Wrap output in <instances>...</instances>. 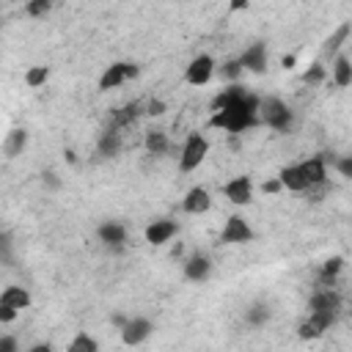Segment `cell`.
Returning a JSON list of instances; mask_svg holds the SVG:
<instances>
[{
    "label": "cell",
    "mask_w": 352,
    "mask_h": 352,
    "mask_svg": "<svg viewBox=\"0 0 352 352\" xmlns=\"http://www.w3.org/2000/svg\"><path fill=\"white\" fill-rule=\"evenodd\" d=\"M209 206H212V198H209V192H206L204 187L187 190V195H184V201H182V209L190 212V214H201V212H206Z\"/></svg>",
    "instance_id": "12"
},
{
    "label": "cell",
    "mask_w": 352,
    "mask_h": 352,
    "mask_svg": "<svg viewBox=\"0 0 352 352\" xmlns=\"http://www.w3.org/2000/svg\"><path fill=\"white\" fill-rule=\"evenodd\" d=\"M349 36V25H341L330 38H327V44H324V55H336L338 52V47H341V41Z\"/></svg>",
    "instance_id": "23"
},
{
    "label": "cell",
    "mask_w": 352,
    "mask_h": 352,
    "mask_svg": "<svg viewBox=\"0 0 352 352\" xmlns=\"http://www.w3.org/2000/svg\"><path fill=\"white\" fill-rule=\"evenodd\" d=\"M206 154H209V140H206L204 135L192 132V135L184 140V146H182L179 168H182V170H195V168L206 160Z\"/></svg>",
    "instance_id": "3"
},
{
    "label": "cell",
    "mask_w": 352,
    "mask_h": 352,
    "mask_svg": "<svg viewBox=\"0 0 352 352\" xmlns=\"http://www.w3.org/2000/svg\"><path fill=\"white\" fill-rule=\"evenodd\" d=\"M25 140H28V135H25L22 129L11 132V138L6 140V157H16V154L25 148Z\"/></svg>",
    "instance_id": "22"
},
{
    "label": "cell",
    "mask_w": 352,
    "mask_h": 352,
    "mask_svg": "<svg viewBox=\"0 0 352 352\" xmlns=\"http://www.w3.org/2000/svg\"><path fill=\"white\" fill-rule=\"evenodd\" d=\"M52 0H28V14L30 16H44L50 11Z\"/></svg>",
    "instance_id": "27"
},
{
    "label": "cell",
    "mask_w": 352,
    "mask_h": 352,
    "mask_svg": "<svg viewBox=\"0 0 352 352\" xmlns=\"http://www.w3.org/2000/svg\"><path fill=\"white\" fill-rule=\"evenodd\" d=\"M302 80H305L308 85H316V82H322V80H324V66H322V63H314V66H311V69L302 74Z\"/></svg>",
    "instance_id": "26"
},
{
    "label": "cell",
    "mask_w": 352,
    "mask_h": 352,
    "mask_svg": "<svg viewBox=\"0 0 352 352\" xmlns=\"http://www.w3.org/2000/svg\"><path fill=\"white\" fill-rule=\"evenodd\" d=\"M333 82L341 85V88L352 82V63H349L344 55H338V58L333 60Z\"/></svg>",
    "instance_id": "18"
},
{
    "label": "cell",
    "mask_w": 352,
    "mask_h": 352,
    "mask_svg": "<svg viewBox=\"0 0 352 352\" xmlns=\"http://www.w3.org/2000/svg\"><path fill=\"white\" fill-rule=\"evenodd\" d=\"M220 239H223L226 245H245V242H250V239H253V228L248 226V220H245V217L231 214V217L226 220V226H223Z\"/></svg>",
    "instance_id": "6"
},
{
    "label": "cell",
    "mask_w": 352,
    "mask_h": 352,
    "mask_svg": "<svg viewBox=\"0 0 352 352\" xmlns=\"http://www.w3.org/2000/svg\"><path fill=\"white\" fill-rule=\"evenodd\" d=\"M258 118L267 124V126H272V129H289V124H292V113H289V107L280 102V99H275V96H267L261 104H258Z\"/></svg>",
    "instance_id": "4"
},
{
    "label": "cell",
    "mask_w": 352,
    "mask_h": 352,
    "mask_svg": "<svg viewBox=\"0 0 352 352\" xmlns=\"http://www.w3.org/2000/svg\"><path fill=\"white\" fill-rule=\"evenodd\" d=\"M223 192H226V198L231 201V204H250V198H253V184H250V179L248 176H236V179H231L226 187H223Z\"/></svg>",
    "instance_id": "11"
},
{
    "label": "cell",
    "mask_w": 352,
    "mask_h": 352,
    "mask_svg": "<svg viewBox=\"0 0 352 352\" xmlns=\"http://www.w3.org/2000/svg\"><path fill=\"white\" fill-rule=\"evenodd\" d=\"M135 74H138V66H132V63H113V66H107L104 74L99 77V88H102V91L118 88V85H124L126 80H132Z\"/></svg>",
    "instance_id": "8"
},
{
    "label": "cell",
    "mask_w": 352,
    "mask_h": 352,
    "mask_svg": "<svg viewBox=\"0 0 352 352\" xmlns=\"http://www.w3.org/2000/svg\"><path fill=\"white\" fill-rule=\"evenodd\" d=\"M148 333H151V322L148 319H129L121 327V341L126 346H138V344H143L148 338Z\"/></svg>",
    "instance_id": "10"
},
{
    "label": "cell",
    "mask_w": 352,
    "mask_h": 352,
    "mask_svg": "<svg viewBox=\"0 0 352 352\" xmlns=\"http://www.w3.org/2000/svg\"><path fill=\"white\" fill-rule=\"evenodd\" d=\"M327 176V168H324V160L322 157H311L305 162H297V165H289L280 170V182L286 190H294V192H302V190H311L316 184H322Z\"/></svg>",
    "instance_id": "2"
},
{
    "label": "cell",
    "mask_w": 352,
    "mask_h": 352,
    "mask_svg": "<svg viewBox=\"0 0 352 352\" xmlns=\"http://www.w3.org/2000/svg\"><path fill=\"white\" fill-rule=\"evenodd\" d=\"M99 239L104 245H121L126 239V228L121 223H102L99 226Z\"/></svg>",
    "instance_id": "17"
},
{
    "label": "cell",
    "mask_w": 352,
    "mask_h": 352,
    "mask_svg": "<svg viewBox=\"0 0 352 352\" xmlns=\"http://www.w3.org/2000/svg\"><path fill=\"white\" fill-rule=\"evenodd\" d=\"M280 187H283L280 179H270V182H264V192H278Z\"/></svg>",
    "instance_id": "32"
},
{
    "label": "cell",
    "mask_w": 352,
    "mask_h": 352,
    "mask_svg": "<svg viewBox=\"0 0 352 352\" xmlns=\"http://www.w3.org/2000/svg\"><path fill=\"white\" fill-rule=\"evenodd\" d=\"M28 305H30V294L22 286H6L0 294V322H11Z\"/></svg>",
    "instance_id": "5"
},
{
    "label": "cell",
    "mask_w": 352,
    "mask_h": 352,
    "mask_svg": "<svg viewBox=\"0 0 352 352\" xmlns=\"http://www.w3.org/2000/svg\"><path fill=\"white\" fill-rule=\"evenodd\" d=\"M292 63H294V55H286V58H283V66L292 69Z\"/></svg>",
    "instance_id": "35"
},
{
    "label": "cell",
    "mask_w": 352,
    "mask_h": 352,
    "mask_svg": "<svg viewBox=\"0 0 352 352\" xmlns=\"http://www.w3.org/2000/svg\"><path fill=\"white\" fill-rule=\"evenodd\" d=\"M258 104H261V99L245 94L236 102L214 110L209 124L217 126V129H228V132H245V129H250L258 121Z\"/></svg>",
    "instance_id": "1"
},
{
    "label": "cell",
    "mask_w": 352,
    "mask_h": 352,
    "mask_svg": "<svg viewBox=\"0 0 352 352\" xmlns=\"http://www.w3.org/2000/svg\"><path fill=\"white\" fill-rule=\"evenodd\" d=\"M148 113H151V116H162V113H165V104H162L160 99H151V102H148Z\"/></svg>",
    "instance_id": "31"
},
{
    "label": "cell",
    "mask_w": 352,
    "mask_h": 352,
    "mask_svg": "<svg viewBox=\"0 0 352 352\" xmlns=\"http://www.w3.org/2000/svg\"><path fill=\"white\" fill-rule=\"evenodd\" d=\"M99 349V344L91 338V336H85V333H80L72 344H69V352H96Z\"/></svg>",
    "instance_id": "25"
},
{
    "label": "cell",
    "mask_w": 352,
    "mask_h": 352,
    "mask_svg": "<svg viewBox=\"0 0 352 352\" xmlns=\"http://www.w3.org/2000/svg\"><path fill=\"white\" fill-rule=\"evenodd\" d=\"M0 352H16V341H14L11 336L0 338Z\"/></svg>",
    "instance_id": "30"
},
{
    "label": "cell",
    "mask_w": 352,
    "mask_h": 352,
    "mask_svg": "<svg viewBox=\"0 0 352 352\" xmlns=\"http://www.w3.org/2000/svg\"><path fill=\"white\" fill-rule=\"evenodd\" d=\"M239 63H242V69H248V72H264V69H267V50H264V44H250V47L242 52Z\"/></svg>",
    "instance_id": "14"
},
{
    "label": "cell",
    "mask_w": 352,
    "mask_h": 352,
    "mask_svg": "<svg viewBox=\"0 0 352 352\" xmlns=\"http://www.w3.org/2000/svg\"><path fill=\"white\" fill-rule=\"evenodd\" d=\"M220 74H223L226 80H236V77L242 74V63H239V60H228V63L220 69Z\"/></svg>",
    "instance_id": "28"
},
{
    "label": "cell",
    "mask_w": 352,
    "mask_h": 352,
    "mask_svg": "<svg viewBox=\"0 0 352 352\" xmlns=\"http://www.w3.org/2000/svg\"><path fill=\"white\" fill-rule=\"evenodd\" d=\"M176 234V223L173 220H154L148 228H146V242L151 245H165L170 242Z\"/></svg>",
    "instance_id": "13"
},
{
    "label": "cell",
    "mask_w": 352,
    "mask_h": 352,
    "mask_svg": "<svg viewBox=\"0 0 352 352\" xmlns=\"http://www.w3.org/2000/svg\"><path fill=\"white\" fill-rule=\"evenodd\" d=\"M311 311H338V294L330 292L327 286L319 289V292L311 297Z\"/></svg>",
    "instance_id": "16"
},
{
    "label": "cell",
    "mask_w": 352,
    "mask_h": 352,
    "mask_svg": "<svg viewBox=\"0 0 352 352\" xmlns=\"http://www.w3.org/2000/svg\"><path fill=\"white\" fill-rule=\"evenodd\" d=\"M239 96H245V91H242L239 85H231V88H226L223 94H217V96H214V102H212V110H220V107H226V104L236 102Z\"/></svg>",
    "instance_id": "21"
},
{
    "label": "cell",
    "mask_w": 352,
    "mask_h": 352,
    "mask_svg": "<svg viewBox=\"0 0 352 352\" xmlns=\"http://www.w3.org/2000/svg\"><path fill=\"white\" fill-rule=\"evenodd\" d=\"M30 352H50V346L47 344H36V346H30Z\"/></svg>",
    "instance_id": "34"
},
{
    "label": "cell",
    "mask_w": 352,
    "mask_h": 352,
    "mask_svg": "<svg viewBox=\"0 0 352 352\" xmlns=\"http://www.w3.org/2000/svg\"><path fill=\"white\" fill-rule=\"evenodd\" d=\"M209 270H212V264H209V258L201 256V253H195V256H190V258L184 261V275H187L190 280H204V278L209 275Z\"/></svg>",
    "instance_id": "15"
},
{
    "label": "cell",
    "mask_w": 352,
    "mask_h": 352,
    "mask_svg": "<svg viewBox=\"0 0 352 352\" xmlns=\"http://www.w3.org/2000/svg\"><path fill=\"white\" fill-rule=\"evenodd\" d=\"M143 143H146L148 154H165L168 151V135L165 132H148Z\"/></svg>",
    "instance_id": "20"
},
{
    "label": "cell",
    "mask_w": 352,
    "mask_h": 352,
    "mask_svg": "<svg viewBox=\"0 0 352 352\" xmlns=\"http://www.w3.org/2000/svg\"><path fill=\"white\" fill-rule=\"evenodd\" d=\"M47 66H30L28 72H25V82L30 85V88H38V85H44L47 82Z\"/></svg>",
    "instance_id": "24"
},
{
    "label": "cell",
    "mask_w": 352,
    "mask_h": 352,
    "mask_svg": "<svg viewBox=\"0 0 352 352\" xmlns=\"http://www.w3.org/2000/svg\"><path fill=\"white\" fill-rule=\"evenodd\" d=\"M212 74H214V60H212V55H198V58L190 60V66H187V72H184V80H187L190 85H206V82L212 80Z\"/></svg>",
    "instance_id": "7"
},
{
    "label": "cell",
    "mask_w": 352,
    "mask_h": 352,
    "mask_svg": "<svg viewBox=\"0 0 352 352\" xmlns=\"http://www.w3.org/2000/svg\"><path fill=\"white\" fill-rule=\"evenodd\" d=\"M118 135H121L118 129H107L102 135V140H99V151L102 154H118V148H121V138Z\"/></svg>",
    "instance_id": "19"
},
{
    "label": "cell",
    "mask_w": 352,
    "mask_h": 352,
    "mask_svg": "<svg viewBox=\"0 0 352 352\" xmlns=\"http://www.w3.org/2000/svg\"><path fill=\"white\" fill-rule=\"evenodd\" d=\"M250 6V0H228V8L231 11H242V8H248Z\"/></svg>",
    "instance_id": "33"
},
{
    "label": "cell",
    "mask_w": 352,
    "mask_h": 352,
    "mask_svg": "<svg viewBox=\"0 0 352 352\" xmlns=\"http://www.w3.org/2000/svg\"><path fill=\"white\" fill-rule=\"evenodd\" d=\"M333 319H336V311H311V316L300 324V336L302 338H316L333 324Z\"/></svg>",
    "instance_id": "9"
},
{
    "label": "cell",
    "mask_w": 352,
    "mask_h": 352,
    "mask_svg": "<svg viewBox=\"0 0 352 352\" xmlns=\"http://www.w3.org/2000/svg\"><path fill=\"white\" fill-rule=\"evenodd\" d=\"M336 168H338V173H341V176L352 179V154H349V157H341V160L336 162Z\"/></svg>",
    "instance_id": "29"
}]
</instances>
